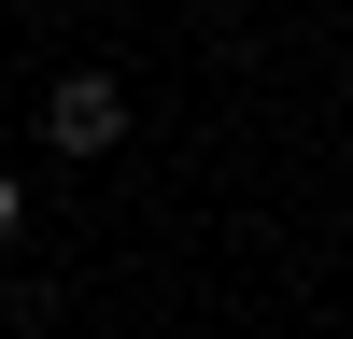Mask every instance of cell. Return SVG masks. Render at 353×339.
Instances as JSON below:
<instances>
[{
	"label": "cell",
	"instance_id": "1",
	"mask_svg": "<svg viewBox=\"0 0 353 339\" xmlns=\"http://www.w3.org/2000/svg\"><path fill=\"white\" fill-rule=\"evenodd\" d=\"M43 141L57 156H113V141H128V85L113 71H57L43 85Z\"/></svg>",
	"mask_w": 353,
	"mask_h": 339
},
{
	"label": "cell",
	"instance_id": "2",
	"mask_svg": "<svg viewBox=\"0 0 353 339\" xmlns=\"http://www.w3.org/2000/svg\"><path fill=\"white\" fill-rule=\"evenodd\" d=\"M14 226H28V184H14V170H0V240H14Z\"/></svg>",
	"mask_w": 353,
	"mask_h": 339
}]
</instances>
